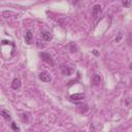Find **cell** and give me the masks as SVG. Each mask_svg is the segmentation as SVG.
I'll use <instances>...</instances> for the list:
<instances>
[{
	"instance_id": "cell-4",
	"label": "cell",
	"mask_w": 132,
	"mask_h": 132,
	"mask_svg": "<svg viewBox=\"0 0 132 132\" xmlns=\"http://www.w3.org/2000/svg\"><path fill=\"white\" fill-rule=\"evenodd\" d=\"M85 97H86V95L84 93H75V94H72L70 96V100L72 102H77V101L82 100Z\"/></svg>"
},
{
	"instance_id": "cell-15",
	"label": "cell",
	"mask_w": 132,
	"mask_h": 132,
	"mask_svg": "<svg viewBox=\"0 0 132 132\" xmlns=\"http://www.w3.org/2000/svg\"><path fill=\"white\" fill-rule=\"evenodd\" d=\"M93 54H94V55H95V56H98V55H99V54H98V52H97V51H93Z\"/></svg>"
},
{
	"instance_id": "cell-8",
	"label": "cell",
	"mask_w": 132,
	"mask_h": 132,
	"mask_svg": "<svg viewBox=\"0 0 132 132\" xmlns=\"http://www.w3.org/2000/svg\"><path fill=\"white\" fill-rule=\"evenodd\" d=\"M20 87H21V79L19 77H14L13 80H12V82H11V88L14 89V90H16Z\"/></svg>"
},
{
	"instance_id": "cell-9",
	"label": "cell",
	"mask_w": 132,
	"mask_h": 132,
	"mask_svg": "<svg viewBox=\"0 0 132 132\" xmlns=\"http://www.w3.org/2000/svg\"><path fill=\"white\" fill-rule=\"evenodd\" d=\"M100 81H101V76H100L99 74L95 73V74L92 76V84L96 86V85H99Z\"/></svg>"
},
{
	"instance_id": "cell-3",
	"label": "cell",
	"mask_w": 132,
	"mask_h": 132,
	"mask_svg": "<svg viewBox=\"0 0 132 132\" xmlns=\"http://www.w3.org/2000/svg\"><path fill=\"white\" fill-rule=\"evenodd\" d=\"M39 57H40L43 61H45L46 63H48V64H51V65H53V64H54L53 59H52V57H51V55H50V54L42 52V53H39Z\"/></svg>"
},
{
	"instance_id": "cell-2",
	"label": "cell",
	"mask_w": 132,
	"mask_h": 132,
	"mask_svg": "<svg viewBox=\"0 0 132 132\" xmlns=\"http://www.w3.org/2000/svg\"><path fill=\"white\" fill-rule=\"evenodd\" d=\"M38 77H39V79H41L43 82H51V80H52V76H51L50 73L46 72V71H41V72L39 73Z\"/></svg>"
},
{
	"instance_id": "cell-7",
	"label": "cell",
	"mask_w": 132,
	"mask_h": 132,
	"mask_svg": "<svg viewBox=\"0 0 132 132\" xmlns=\"http://www.w3.org/2000/svg\"><path fill=\"white\" fill-rule=\"evenodd\" d=\"M61 71H62V73L65 74V75H70L71 72H72V69L69 68L68 66H65L64 64H62V65H61Z\"/></svg>"
},
{
	"instance_id": "cell-11",
	"label": "cell",
	"mask_w": 132,
	"mask_h": 132,
	"mask_svg": "<svg viewBox=\"0 0 132 132\" xmlns=\"http://www.w3.org/2000/svg\"><path fill=\"white\" fill-rule=\"evenodd\" d=\"M10 127H11V129H12L14 132H20V127H19L14 122H12V123L10 124Z\"/></svg>"
},
{
	"instance_id": "cell-6",
	"label": "cell",
	"mask_w": 132,
	"mask_h": 132,
	"mask_svg": "<svg viewBox=\"0 0 132 132\" xmlns=\"http://www.w3.org/2000/svg\"><path fill=\"white\" fill-rule=\"evenodd\" d=\"M41 37H42L45 41H50V40H52L53 35H52V33H51L50 31H42V32H41Z\"/></svg>"
},
{
	"instance_id": "cell-16",
	"label": "cell",
	"mask_w": 132,
	"mask_h": 132,
	"mask_svg": "<svg viewBox=\"0 0 132 132\" xmlns=\"http://www.w3.org/2000/svg\"><path fill=\"white\" fill-rule=\"evenodd\" d=\"M129 68H130V69H131V70H132V62H131V64H130V65H129Z\"/></svg>"
},
{
	"instance_id": "cell-10",
	"label": "cell",
	"mask_w": 132,
	"mask_h": 132,
	"mask_svg": "<svg viewBox=\"0 0 132 132\" xmlns=\"http://www.w3.org/2000/svg\"><path fill=\"white\" fill-rule=\"evenodd\" d=\"M1 114H2V117L5 119V120H7V121H9L10 119H11V117H10V113L6 110V109H2L1 110Z\"/></svg>"
},
{
	"instance_id": "cell-12",
	"label": "cell",
	"mask_w": 132,
	"mask_h": 132,
	"mask_svg": "<svg viewBox=\"0 0 132 132\" xmlns=\"http://www.w3.org/2000/svg\"><path fill=\"white\" fill-rule=\"evenodd\" d=\"M77 50H78V47H77L76 43L71 42V43H70V51H71V52H76Z\"/></svg>"
},
{
	"instance_id": "cell-13",
	"label": "cell",
	"mask_w": 132,
	"mask_h": 132,
	"mask_svg": "<svg viewBox=\"0 0 132 132\" xmlns=\"http://www.w3.org/2000/svg\"><path fill=\"white\" fill-rule=\"evenodd\" d=\"M122 36H123V34H122V32H119V33H118V36L116 37V42H120V40H121V38H122Z\"/></svg>"
},
{
	"instance_id": "cell-1",
	"label": "cell",
	"mask_w": 132,
	"mask_h": 132,
	"mask_svg": "<svg viewBox=\"0 0 132 132\" xmlns=\"http://www.w3.org/2000/svg\"><path fill=\"white\" fill-rule=\"evenodd\" d=\"M101 13H102V9H101V6L99 5V4H96V5H94L93 6V8H92V16H93V19H98L100 15H101Z\"/></svg>"
},
{
	"instance_id": "cell-14",
	"label": "cell",
	"mask_w": 132,
	"mask_h": 132,
	"mask_svg": "<svg viewBox=\"0 0 132 132\" xmlns=\"http://www.w3.org/2000/svg\"><path fill=\"white\" fill-rule=\"evenodd\" d=\"M130 4H131L130 1H124V2H123V5H124V6H130Z\"/></svg>"
},
{
	"instance_id": "cell-5",
	"label": "cell",
	"mask_w": 132,
	"mask_h": 132,
	"mask_svg": "<svg viewBox=\"0 0 132 132\" xmlns=\"http://www.w3.org/2000/svg\"><path fill=\"white\" fill-rule=\"evenodd\" d=\"M25 42L27 44H32V42H33V35H32L31 31H27L26 32V34H25Z\"/></svg>"
}]
</instances>
